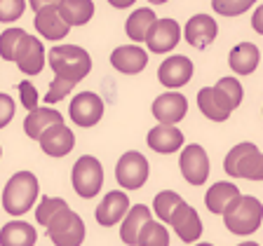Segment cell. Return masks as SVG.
Instances as JSON below:
<instances>
[{
  "mask_svg": "<svg viewBox=\"0 0 263 246\" xmlns=\"http://www.w3.org/2000/svg\"><path fill=\"white\" fill-rule=\"evenodd\" d=\"M252 28L258 33V35H263V5L256 7V12H254V16H252Z\"/></svg>",
  "mask_w": 263,
  "mask_h": 246,
  "instance_id": "74e56055",
  "label": "cell"
},
{
  "mask_svg": "<svg viewBox=\"0 0 263 246\" xmlns=\"http://www.w3.org/2000/svg\"><path fill=\"white\" fill-rule=\"evenodd\" d=\"M242 94L245 92L237 77H221L214 87H202L197 92V106L212 122H226L242 104Z\"/></svg>",
  "mask_w": 263,
  "mask_h": 246,
  "instance_id": "6da1fadb",
  "label": "cell"
},
{
  "mask_svg": "<svg viewBox=\"0 0 263 246\" xmlns=\"http://www.w3.org/2000/svg\"><path fill=\"white\" fill-rule=\"evenodd\" d=\"M151 5H162V3H167V0H148Z\"/></svg>",
  "mask_w": 263,
  "mask_h": 246,
  "instance_id": "60d3db41",
  "label": "cell"
},
{
  "mask_svg": "<svg viewBox=\"0 0 263 246\" xmlns=\"http://www.w3.org/2000/svg\"><path fill=\"white\" fill-rule=\"evenodd\" d=\"M64 207H68V204H66V199H61V197H43L38 209H35V220H38L40 225H47L49 218Z\"/></svg>",
  "mask_w": 263,
  "mask_h": 246,
  "instance_id": "4dcf8cb0",
  "label": "cell"
},
{
  "mask_svg": "<svg viewBox=\"0 0 263 246\" xmlns=\"http://www.w3.org/2000/svg\"><path fill=\"white\" fill-rule=\"evenodd\" d=\"M181 174L188 180V186H204L209 176V157L207 150L197 143H191L181 150V159H179Z\"/></svg>",
  "mask_w": 263,
  "mask_h": 246,
  "instance_id": "9c48e42d",
  "label": "cell"
},
{
  "mask_svg": "<svg viewBox=\"0 0 263 246\" xmlns=\"http://www.w3.org/2000/svg\"><path fill=\"white\" fill-rule=\"evenodd\" d=\"M170 225L174 228L176 237H179L183 244H193V241H197L202 237V220H200L195 209L188 207L186 202L179 204V209L172 213Z\"/></svg>",
  "mask_w": 263,
  "mask_h": 246,
  "instance_id": "9a60e30c",
  "label": "cell"
},
{
  "mask_svg": "<svg viewBox=\"0 0 263 246\" xmlns=\"http://www.w3.org/2000/svg\"><path fill=\"white\" fill-rule=\"evenodd\" d=\"M14 117V98L10 94H0V129L7 127Z\"/></svg>",
  "mask_w": 263,
  "mask_h": 246,
  "instance_id": "8d00e7d4",
  "label": "cell"
},
{
  "mask_svg": "<svg viewBox=\"0 0 263 246\" xmlns=\"http://www.w3.org/2000/svg\"><path fill=\"white\" fill-rule=\"evenodd\" d=\"M19 96H22V106L26 110L38 108V89L33 87V82L28 80L19 82Z\"/></svg>",
  "mask_w": 263,
  "mask_h": 246,
  "instance_id": "d590c367",
  "label": "cell"
},
{
  "mask_svg": "<svg viewBox=\"0 0 263 246\" xmlns=\"http://www.w3.org/2000/svg\"><path fill=\"white\" fill-rule=\"evenodd\" d=\"M64 122V115L59 110H52V108H33L31 113L26 115V120H24V131H26L28 138H35L47 129L49 125H59Z\"/></svg>",
  "mask_w": 263,
  "mask_h": 246,
  "instance_id": "d4e9b609",
  "label": "cell"
},
{
  "mask_svg": "<svg viewBox=\"0 0 263 246\" xmlns=\"http://www.w3.org/2000/svg\"><path fill=\"white\" fill-rule=\"evenodd\" d=\"M115 178L125 190H139L148 180V159L137 150H129L118 159Z\"/></svg>",
  "mask_w": 263,
  "mask_h": 246,
  "instance_id": "ba28073f",
  "label": "cell"
},
{
  "mask_svg": "<svg viewBox=\"0 0 263 246\" xmlns=\"http://www.w3.org/2000/svg\"><path fill=\"white\" fill-rule=\"evenodd\" d=\"M33 24H35L40 35L47 40H61L71 31V26H68V24L64 22V16L59 14L57 5H47V7H43V10H38Z\"/></svg>",
  "mask_w": 263,
  "mask_h": 246,
  "instance_id": "44dd1931",
  "label": "cell"
},
{
  "mask_svg": "<svg viewBox=\"0 0 263 246\" xmlns=\"http://www.w3.org/2000/svg\"><path fill=\"white\" fill-rule=\"evenodd\" d=\"M73 87H76L73 82L61 80V77H54V80H52V85H49V92L45 94V104H54V101H61V98L71 92Z\"/></svg>",
  "mask_w": 263,
  "mask_h": 246,
  "instance_id": "e575fe53",
  "label": "cell"
},
{
  "mask_svg": "<svg viewBox=\"0 0 263 246\" xmlns=\"http://www.w3.org/2000/svg\"><path fill=\"white\" fill-rule=\"evenodd\" d=\"M256 0H212V7L221 16H237L247 12Z\"/></svg>",
  "mask_w": 263,
  "mask_h": 246,
  "instance_id": "1f68e13d",
  "label": "cell"
},
{
  "mask_svg": "<svg viewBox=\"0 0 263 246\" xmlns=\"http://www.w3.org/2000/svg\"><path fill=\"white\" fill-rule=\"evenodd\" d=\"M38 241V232L31 223L12 220L0 230V246H33Z\"/></svg>",
  "mask_w": 263,
  "mask_h": 246,
  "instance_id": "cb8c5ba5",
  "label": "cell"
},
{
  "mask_svg": "<svg viewBox=\"0 0 263 246\" xmlns=\"http://www.w3.org/2000/svg\"><path fill=\"white\" fill-rule=\"evenodd\" d=\"M179 204H183V199H181L179 192L162 190V192H158L155 199H153V211H155V216H158L162 223H170L172 213L179 209Z\"/></svg>",
  "mask_w": 263,
  "mask_h": 246,
  "instance_id": "f546056e",
  "label": "cell"
},
{
  "mask_svg": "<svg viewBox=\"0 0 263 246\" xmlns=\"http://www.w3.org/2000/svg\"><path fill=\"white\" fill-rule=\"evenodd\" d=\"M113 7H118V10H127V7H132V3L134 0H108Z\"/></svg>",
  "mask_w": 263,
  "mask_h": 246,
  "instance_id": "ab89813d",
  "label": "cell"
},
{
  "mask_svg": "<svg viewBox=\"0 0 263 246\" xmlns=\"http://www.w3.org/2000/svg\"><path fill=\"white\" fill-rule=\"evenodd\" d=\"M137 244L141 246H170V232L162 223H155L153 218L146 220L143 228L139 230V239Z\"/></svg>",
  "mask_w": 263,
  "mask_h": 246,
  "instance_id": "f1b7e54d",
  "label": "cell"
},
{
  "mask_svg": "<svg viewBox=\"0 0 263 246\" xmlns=\"http://www.w3.org/2000/svg\"><path fill=\"white\" fill-rule=\"evenodd\" d=\"M223 169L233 178L263 180V153L254 143H237L226 155Z\"/></svg>",
  "mask_w": 263,
  "mask_h": 246,
  "instance_id": "5b68a950",
  "label": "cell"
},
{
  "mask_svg": "<svg viewBox=\"0 0 263 246\" xmlns=\"http://www.w3.org/2000/svg\"><path fill=\"white\" fill-rule=\"evenodd\" d=\"M193 77V61L183 54H174L164 59L158 68V80L167 89H179L188 85Z\"/></svg>",
  "mask_w": 263,
  "mask_h": 246,
  "instance_id": "5bb4252c",
  "label": "cell"
},
{
  "mask_svg": "<svg viewBox=\"0 0 263 246\" xmlns=\"http://www.w3.org/2000/svg\"><path fill=\"white\" fill-rule=\"evenodd\" d=\"M45 228H47L49 241L54 246H80L85 241V223L68 207L59 209Z\"/></svg>",
  "mask_w": 263,
  "mask_h": 246,
  "instance_id": "8992f818",
  "label": "cell"
},
{
  "mask_svg": "<svg viewBox=\"0 0 263 246\" xmlns=\"http://www.w3.org/2000/svg\"><path fill=\"white\" fill-rule=\"evenodd\" d=\"M47 61L54 71V77L68 80L73 85L82 82L92 71V56L78 45H57L49 49Z\"/></svg>",
  "mask_w": 263,
  "mask_h": 246,
  "instance_id": "7a4b0ae2",
  "label": "cell"
},
{
  "mask_svg": "<svg viewBox=\"0 0 263 246\" xmlns=\"http://www.w3.org/2000/svg\"><path fill=\"white\" fill-rule=\"evenodd\" d=\"M110 64L125 75H137L148 66V54L137 45H122L110 54Z\"/></svg>",
  "mask_w": 263,
  "mask_h": 246,
  "instance_id": "d6986e66",
  "label": "cell"
},
{
  "mask_svg": "<svg viewBox=\"0 0 263 246\" xmlns=\"http://www.w3.org/2000/svg\"><path fill=\"white\" fill-rule=\"evenodd\" d=\"M216 33H219V26H216V22H214L212 16L195 14L188 19L186 28H183V38L195 49H204L207 45H212L216 40Z\"/></svg>",
  "mask_w": 263,
  "mask_h": 246,
  "instance_id": "e0dca14e",
  "label": "cell"
},
{
  "mask_svg": "<svg viewBox=\"0 0 263 246\" xmlns=\"http://www.w3.org/2000/svg\"><path fill=\"white\" fill-rule=\"evenodd\" d=\"M148 148H153L155 153L160 155H172L176 153L179 148H183V134L176 129L174 125H164L160 122L158 127L148 131Z\"/></svg>",
  "mask_w": 263,
  "mask_h": 246,
  "instance_id": "ffe728a7",
  "label": "cell"
},
{
  "mask_svg": "<svg viewBox=\"0 0 263 246\" xmlns=\"http://www.w3.org/2000/svg\"><path fill=\"white\" fill-rule=\"evenodd\" d=\"M24 33L26 31H22V28H7L5 33H0V59L5 61L14 59V47Z\"/></svg>",
  "mask_w": 263,
  "mask_h": 246,
  "instance_id": "d6a6232c",
  "label": "cell"
},
{
  "mask_svg": "<svg viewBox=\"0 0 263 246\" xmlns=\"http://www.w3.org/2000/svg\"><path fill=\"white\" fill-rule=\"evenodd\" d=\"M73 190L82 197V199H92L99 195L101 186H104V167L94 155H82L76 164H73Z\"/></svg>",
  "mask_w": 263,
  "mask_h": 246,
  "instance_id": "52a82bcc",
  "label": "cell"
},
{
  "mask_svg": "<svg viewBox=\"0 0 263 246\" xmlns=\"http://www.w3.org/2000/svg\"><path fill=\"white\" fill-rule=\"evenodd\" d=\"M71 120L78 127H94L101 117H104V101L94 92H80L71 101Z\"/></svg>",
  "mask_w": 263,
  "mask_h": 246,
  "instance_id": "7c38bea8",
  "label": "cell"
},
{
  "mask_svg": "<svg viewBox=\"0 0 263 246\" xmlns=\"http://www.w3.org/2000/svg\"><path fill=\"white\" fill-rule=\"evenodd\" d=\"M57 10L68 26H85L94 16V3L92 0H59Z\"/></svg>",
  "mask_w": 263,
  "mask_h": 246,
  "instance_id": "484cf974",
  "label": "cell"
},
{
  "mask_svg": "<svg viewBox=\"0 0 263 246\" xmlns=\"http://www.w3.org/2000/svg\"><path fill=\"white\" fill-rule=\"evenodd\" d=\"M237 195H240L237 186L221 180V183H214V186L207 190V195H204V204H207V209L212 213H219L221 216V213L226 211V207H228Z\"/></svg>",
  "mask_w": 263,
  "mask_h": 246,
  "instance_id": "4316f807",
  "label": "cell"
},
{
  "mask_svg": "<svg viewBox=\"0 0 263 246\" xmlns=\"http://www.w3.org/2000/svg\"><path fill=\"white\" fill-rule=\"evenodd\" d=\"M151 220V209L146 204H134V207L127 209L125 218H122V225H120V239L125 244H137L139 239V230L143 228V223Z\"/></svg>",
  "mask_w": 263,
  "mask_h": 246,
  "instance_id": "603a6c76",
  "label": "cell"
},
{
  "mask_svg": "<svg viewBox=\"0 0 263 246\" xmlns=\"http://www.w3.org/2000/svg\"><path fill=\"white\" fill-rule=\"evenodd\" d=\"M181 40V26L174 19H155L151 24L146 33V40L143 43L148 45V49L153 54H167L170 49H174Z\"/></svg>",
  "mask_w": 263,
  "mask_h": 246,
  "instance_id": "8fae6325",
  "label": "cell"
},
{
  "mask_svg": "<svg viewBox=\"0 0 263 246\" xmlns=\"http://www.w3.org/2000/svg\"><path fill=\"white\" fill-rule=\"evenodd\" d=\"M127 209H129V197L122 190H113L101 199L97 207V223L104 228H113L115 223H120L125 218Z\"/></svg>",
  "mask_w": 263,
  "mask_h": 246,
  "instance_id": "ac0fdd59",
  "label": "cell"
},
{
  "mask_svg": "<svg viewBox=\"0 0 263 246\" xmlns=\"http://www.w3.org/2000/svg\"><path fill=\"white\" fill-rule=\"evenodd\" d=\"M0 157H3V148H0Z\"/></svg>",
  "mask_w": 263,
  "mask_h": 246,
  "instance_id": "b9f144b4",
  "label": "cell"
},
{
  "mask_svg": "<svg viewBox=\"0 0 263 246\" xmlns=\"http://www.w3.org/2000/svg\"><path fill=\"white\" fill-rule=\"evenodd\" d=\"M28 5H31L33 12H38L47 5H59V0H28Z\"/></svg>",
  "mask_w": 263,
  "mask_h": 246,
  "instance_id": "f35d334b",
  "label": "cell"
},
{
  "mask_svg": "<svg viewBox=\"0 0 263 246\" xmlns=\"http://www.w3.org/2000/svg\"><path fill=\"white\" fill-rule=\"evenodd\" d=\"M155 19H158V16H155V12L151 10V7H141V10L132 12V14L127 16V24H125L127 35H129L134 43H143L148 28H151V24H153Z\"/></svg>",
  "mask_w": 263,
  "mask_h": 246,
  "instance_id": "83f0119b",
  "label": "cell"
},
{
  "mask_svg": "<svg viewBox=\"0 0 263 246\" xmlns=\"http://www.w3.org/2000/svg\"><path fill=\"white\" fill-rule=\"evenodd\" d=\"M26 10V0H0V22H16Z\"/></svg>",
  "mask_w": 263,
  "mask_h": 246,
  "instance_id": "836d02e7",
  "label": "cell"
},
{
  "mask_svg": "<svg viewBox=\"0 0 263 246\" xmlns=\"http://www.w3.org/2000/svg\"><path fill=\"white\" fill-rule=\"evenodd\" d=\"M14 61L19 66V71L26 73V75H38L45 68V47L35 35H28L24 33L19 43L14 47Z\"/></svg>",
  "mask_w": 263,
  "mask_h": 246,
  "instance_id": "30bf717a",
  "label": "cell"
},
{
  "mask_svg": "<svg viewBox=\"0 0 263 246\" xmlns=\"http://www.w3.org/2000/svg\"><path fill=\"white\" fill-rule=\"evenodd\" d=\"M38 141L45 155H49V157H66L76 148V134L64 122H59V125H49L38 136Z\"/></svg>",
  "mask_w": 263,
  "mask_h": 246,
  "instance_id": "4fadbf2b",
  "label": "cell"
},
{
  "mask_svg": "<svg viewBox=\"0 0 263 246\" xmlns=\"http://www.w3.org/2000/svg\"><path fill=\"white\" fill-rule=\"evenodd\" d=\"M38 178L31 171H19L7 180L5 190H3V209L10 216H24L26 211H31V207L38 199Z\"/></svg>",
  "mask_w": 263,
  "mask_h": 246,
  "instance_id": "277c9868",
  "label": "cell"
},
{
  "mask_svg": "<svg viewBox=\"0 0 263 246\" xmlns=\"http://www.w3.org/2000/svg\"><path fill=\"white\" fill-rule=\"evenodd\" d=\"M223 216L226 228L233 232V235H254L263 223V204L258 202L256 197L249 195H237L233 202L226 207V211L221 213Z\"/></svg>",
  "mask_w": 263,
  "mask_h": 246,
  "instance_id": "3957f363",
  "label": "cell"
},
{
  "mask_svg": "<svg viewBox=\"0 0 263 246\" xmlns=\"http://www.w3.org/2000/svg\"><path fill=\"white\" fill-rule=\"evenodd\" d=\"M258 61H261V54H258V47L254 43H240L230 49L228 64L233 68V73L237 75H249V73L256 71Z\"/></svg>",
  "mask_w": 263,
  "mask_h": 246,
  "instance_id": "7402d4cb",
  "label": "cell"
},
{
  "mask_svg": "<svg viewBox=\"0 0 263 246\" xmlns=\"http://www.w3.org/2000/svg\"><path fill=\"white\" fill-rule=\"evenodd\" d=\"M188 113V101L183 94L179 92H167L160 94L153 101V117L164 125H176L186 117Z\"/></svg>",
  "mask_w": 263,
  "mask_h": 246,
  "instance_id": "2e32d148",
  "label": "cell"
}]
</instances>
